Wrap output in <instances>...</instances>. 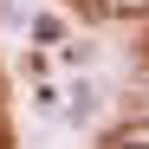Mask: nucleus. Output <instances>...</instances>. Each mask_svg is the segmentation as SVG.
Masks as SVG:
<instances>
[{
  "instance_id": "f257e3e1",
  "label": "nucleus",
  "mask_w": 149,
  "mask_h": 149,
  "mask_svg": "<svg viewBox=\"0 0 149 149\" xmlns=\"http://www.w3.org/2000/svg\"><path fill=\"white\" fill-rule=\"evenodd\" d=\"M91 13H104V19H149V0H91Z\"/></svg>"
},
{
  "instance_id": "f03ea898",
  "label": "nucleus",
  "mask_w": 149,
  "mask_h": 149,
  "mask_svg": "<svg viewBox=\"0 0 149 149\" xmlns=\"http://www.w3.org/2000/svg\"><path fill=\"white\" fill-rule=\"evenodd\" d=\"M104 149H143V143H117V136H104Z\"/></svg>"
}]
</instances>
